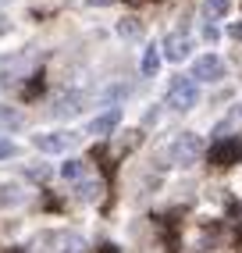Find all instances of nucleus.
Returning a JSON list of instances; mask_svg holds the SVG:
<instances>
[{
	"instance_id": "f257e3e1",
	"label": "nucleus",
	"mask_w": 242,
	"mask_h": 253,
	"mask_svg": "<svg viewBox=\"0 0 242 253\" xmlns=\"http://www.w3.org/2000/svg\"><path fill=\"white\" fill-rule=\"evenodd\" d=\"M196 100H200L196 79H175L167 86V107L171 111H189V107H196Z\"/></svg>"
},
{
	"instance_id": "f03ea898",
	"label": "nucleus",
	"mask_w": 242,
	"mask_h": 253,
	"mask_svg": "<svg viewBox=\"0 0 242 253\" xmlns=\"http://www.w3.org/2000/svg\"><path fill=\"white\" fill-rule=\"evenodd\" d=\"M167 154H171L175 164H193L203 154V139L196 136V132H182V136H175V143H171Z\"/></svg>"
},
{
	"instance_id": "7ed1b4c3",
	"label": "nucleus",
	"mask_w": 242,
	"mask_h": 253,
	"mask_svg": "<svg viewBox=\"0 0 242 253\" xmlns=\"http://www.w3.org/2000/svg\"><path fill=\"white\" fill-rule=\"evenodd\" d=\"M79 136L75 132H43V136L32 139V146L40 150V154H64L68 146H75Z\"/></svg>"
},
{
	"instance_id": "20e7f679",
	"label": "nucleus",
	"mask_w": 242,
	"mask_h": 253,
	"mask_svg": "<svg viewBox=\"0 0 242 253\" xmlns=\"http://www.w3.org/2000/svg\"><path fill=\"white\" fill-rule=\"evenodd\" d=\"M221 75H224V61H221L217 54L196 57V64H193V79H196V82H217Z\"/></svg>"
},
{
	"instance_id": "39448f33",
	"label": "nucleus",
	"mask_w": 242,
	"mask_h": 253,
	"mask_svg": "<svg viewBox=\"0 0 242 253\" xmlns=\"http://www.w3.org/2000/svg\"><path fill=\"white\" fill-rule=\"evenodd\" d=\"M239 161H242V143L239 139H221L210 150V164H217V168H228V164H239Z\"/></svg>"
},
{
	"instance_id": "423d86ee",
	"label": "nucleus",
	"mask_w": 242,
	"mask_h": 253,
	"mask_svg": "<svg viewBox=\"0 0 242 253\" xmlns=\"http://www.w3.org/2000/svg\"><path fill=\"white\" fill-rule=\"evenodd\" d=\"M161 50H164V57H167V61H185V57H189V50H193V43H189L185 32H167Z\"/></svg>"
},
{
	"instance_id": "0eeeda50",
	"label": "nucleus",
	"mask_w": 242,
	"mask_h": 253,
	"mask_svg": "<svg viewBox=\"0 0 242 253\" xmlns=\"http://www.w3.org/2000/svg\"><path fill=\"white\" fill-rule=\"evenodd\" d=\"M118 122H121V111H118V107L103 111L100 118H93V122H89V136H111V132L118 128Z\"/></svg>"
},
{
	"instance_id": "6e6552de",
	"label": "nucleus",
	"mask_w": 242,
	"mask_h": 253,
	"mask_svg": "<svg viewBox=\"0 0 242 253\" xmlns=\"http://www.w3.org/2000/svg\"><path fill=\"white\" fill-rule=\"evenodd\" d=\"M82 104H85V100H82V93H64V96L57 100L54 114H57V118H75V114L82 111Z\"/></svg>"
},
{
	"instance_id": "1a4fd4ad",
	"label": "nucleus",
	"mask_w": 242,
	"mask_h": 253,
	"mask_svg": "<svg viewBox=\"0 0 242 253\" xmlns=\"http://www.w3.org/2000/svg\"><path fill=\"white\" fill-rule=\"evenodd\" d=\"M22 125H25V118H22L18 107H0V128H4V132H14Z\"/></svg>"
},
{
	"instance_id": "9d476101",
	"label": "nucleus",
	"mask_w": 242,
	"mask_h": 253,
	"mask_svg": "<svg viewBox=\"0 0 242 253\" xmlns=\"http://www.w3.org/2000/svg\"><path fill=\"white\" fill-rule=\"evenodd\" d=\"M161 68V46H146V54H143V75L153 79Z\"/></svg>"
},
{
	"instance_id": "9b49d317",
	"label": "nucleus",
	"mask_w": 242,
	"mask_h": 253,
	"mask_svg": "<svg viewBox=\"0 0 242 253\" xmlns=\"http://www.w3.org/2000/svg\"><path fill=\"white\" fill-rule=\"evenodd\" d=\"M57 243H61V253H85L82 235H75V232H64V235H57Z\"/></svg>"
},
{
	"instance_id": "f8f14e48",
	"label": "nucleus",
	"mask_w": 242,
	"mask_h": 253,
	"mask_svg": "<svg viewBox=\"0 0 242 253\" xmlns=\"http://www.w3.org/2000/svg\"><path fill=\"white\" fill-rule=\"evenodd\" d=\"M232 7V0H203V14L206 18H224Z\"/></svg>"
},
{
	"instance_id": "ddd939ff",
	"label": "nucleus",
	"mask_w": 242,
	"mask_h": 253,
	"mask_svg": "<svg viewBox=\"0 0 242 253\" xmlns=\"http://www.w3.org/2000/svg\"><path fill=\"white\" fill-rule=\"evenodd\" d=\"M118 36H125V40H139V36H143V25L135 22V18H125V22H118Z\"/></svg>"
},
{
	"instance_id": "4468645a",
	"label": "nucleus",
	"mask_w": 242,
	"mask_h": 253,
	"mask_svg": "<svg viewBox=\"0 0 242 253\" xmlns=\"http://www.w3.org/2000/svg\"><path fill=\"white\" fill-rule=\"evenodd\" d=\"M61 175H64L68 182H82L85 164H82V161H68V164H61Z\"/></svg>"
},
{
	"instance_id": "2eb2a0df",
	"label": "nucleus",
	"mask_w": 242,
	"mask_h": 253,
	"mask_svg": "<svg viewBox=\"0 0 242 253\" xmlns=\"http://www.w3.org/2000/svg\"><path fill=\"white\" fill-rule=\"evenodd\" d=\"M82 200H96L100 196V182H79V189H75Z\"/></svg>"
},
{
	"instance_id": "dca6fc26",
	"label": "nucleus",
	"mask_w": 242,
	"mask_h": 253,
	"mask_svg": "<svg viewBox=\"0 0 242 253\" xmlns=\"http://www.w3.org/2000/svg\"><path fill=\"white\" fill-rule=\"evenodd\" d=\"M4 157H14V143L7 136H0V161H4Z\"/></svg>"
},
{
	"instance_id": "f3484780",
	"label": "nucleus",
	"mask_w": 242,
	"mask_h": 253,
	"mask_svg": "<svg viewBox=\"0 0 242 253\" xmlns=\"http://www.w3.org/2000/svg\"><path fill=\"white\" fill-rule=\"evenodd\" d=\"M125 4H132V7H143V4H150V0H125Z\"/></svg>"
},
{
	"instance_id": "a211bd4d",
	"label": "nucleus",
	"mask_w": 242,
	"mask_h": 253,
	"mask_svg": "<svg viewBox=\"0 0 242 253\" xmlns=\"http://www.w3.org/2000/svg\"><path fill=\"white\" fill-rule=\"evenodd\" d=\"M89 4H93V7H103V4H111V0H89Z\"/></svg>"
},
{
	"instance_id": "6ab92c4d",
	"label": "nucleus",
	"mask_w": 242,
	"mask_h": 253,
	"mask_svg": "<svg viewBox=\"0 0 242 253\" xmlns=\"http://www.w3.org/2000/svg\"><path fill=\"white\" fill-rule=\"evenodd\" d=\"M11 253H25V250H11Z\"/></svg>"
},
{
	"instance_id": "aec40b11",
	"label": "nucleus",
	"mask_w": 242,
	"mask_h": 253,
	"mask_svg": "<svg viewBox=\"0 0 242 253\" xmlns=\"http://www.w3.org/2000/svg\"><path fill=\"white\" fill-rule=\"evenodd\" d=\"M239 114H242V107H239Z\"/></svg>"
}]
</instances>
